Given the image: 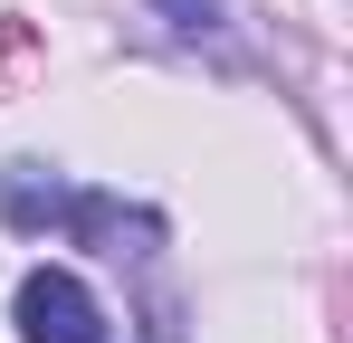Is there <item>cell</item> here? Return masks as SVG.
<instances>
[{"instance_id":"cell-1","label":"cell","mask_w":353,"mask_h":343,"mask_svg":"<svg viewBox=\"0 0 353 343\" xmlns=\"http://www.w3.org/2000/svg\"><path fill=\"white\" fill-rule=\"evenodd\" d=\"M10 315H19V343H105L96 295L67 277V267H29L19 295H10Z\"/></svg>"},{"instance_id":"cell-2","label":"cell","mask_w":353,"mask_h":343,"mask_svg":"<svg viewBox=\"0 0 353 343\" xmlns=\"http://www.w3.org/2000/svg\"><path fill=\"white\" fill-rule=\"evenodd\" d=\"M67 200H77V191H67V181H39L29 163L0 172V220H10V229H58V220H67Z\"/></svg>"}]
</instances>
